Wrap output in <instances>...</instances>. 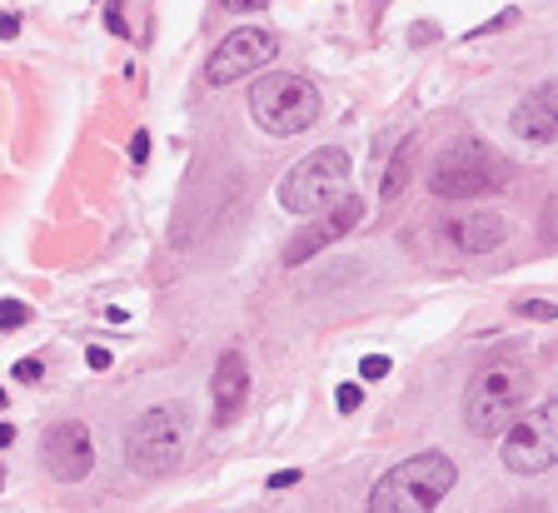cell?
<instances>
[{"instance_id": "obj_9", "label": "cell", "mask_w": 558, "mask_h": 513, "mask_svg": "<svg viewBox=\"0 0 558 513\" xmlns=\"http://www.w3.org/2000/svg\"><path fill=\"white\" fill-rule=\"evenodd\" d=\"M364 220V199L360 195H339V199H329L325 210H314V224L310 230H300L284 245V265H304L310 255H319V249H329L335 240H344L354 224Z\"/></svg>"}, {"instance_id": "obj_14", "label": "cell", "mask_w": 558, "mask_h": 513, "mask_svg": "<svg viewBox=\"0 0 558 513\" xmlns=\"http://www.w3.org/2000/svg\"><path fill=\"white\" fill-rule=\"evenodd\" d=\"M409 155H414V141H404V150L395 155V164L384 170V199H395L399 190H404V180H409Z\"/></svg>"}, {"instance_id": "obj_11", "label": "cell", "mask_w": 558, "mask_h": 513, "mask_svg": "<svg viewBox=\"0 0 558 513\" xmlns=\"http://www.w3.org/2000/svg\"><path fill=\"white\" fill-rule=\"evenodd\" d=\"M444 240H449L459 255H494V249L509 240V224L488 210L453 215V220H444Z\"/></svg>"}, {"instance_id": "obj_19", "label": "cell", "mask_w": 558, "mask_h": 513, "mask_svg": "<svg viewBox=\"0 0 558 513\" xmlns=\"http://www.w3.org/2000/svg\"><path fill=\"white\" fill-rule=\"evenodd\" d=\"M40 374H46V364H40V359H21V364H15V379H21V384H35Z\"/></svg>"}, {"instance_id": "obj_25", "label": "cell", "mask_w": 558, "mask_h": 513, "mask_svg": "<svg viewBox=\"0 0 558 513\" xmlns=\"http://www.w3.org/2000/svg\"><path fill=\"white\" fill-rule=\"evenodd\" d=\"M11 443H15V429L11 424H0V449H11Z\"/></svg>"}, {"instance_id": "obj_23", "label": "cell", "mask_w": 558, "mask_h": 513, "mask_svg": "<svg viewBox=\"0 0 558 513\" xmlns=\"http://www.w3.org/2000/svg\"><path fill=\"white\" fill-rule=\"evenodd\" d=\"M15 30H21V21H15V15H0V40H15Z\"/></svg>"}, {"instance_id": "obj_26", "label": "cell", "mask_w": 558, "mask_h": 513, "mask_svg": "<svg viewBox=\"0 0 558 513\" xmlns=\"http://www.w3.org/2000/svg\"><path fill=\"white\" fill-rule=\"evenodd\" d=\"M523 513H544V509H538V503H523Z\"/></svg>"}, {"instance_id": "obj_27", "label": "cell", "mask_w": 558, "mask_h": 513, "mask_svg": "<svg viewBox=\"0 0 558 513\" xmlns=\"http://www.w3.org/2000/svg\"><path fill=\"white\" fill-rule=\"evenodd\" d=\"M5 404H11V399H5V389H0V408H5Z\"/></svg>"}, {"instance_id": "obj_22", "label": "cell", "mask_w": 558, "mask_h": 513, "mask_svg": "<svg viewBox=\"0 0 558 513\" xmlns=\"http://www.w3.org/2000/svg\"><path fill=\"white\" fill-rule=\"evenodd\" d=\"M130 155H135V160H145V155H150V135H145V130L130 141Z\"/></svg>"}, {"instance_id": "obj_21", "label": "cell", "mask_w": 558, "mask_h": 513, "mask_svg": "<svg viewBox=\"0 0 558 513\" xmlns=\"http://www.w3.org/2000/svg\"><path fill=\"white\" fill-rule=\"evenodd\" d=\"M85 359H90V369H110V364H116V359H110V350H100V344H95Z\"/></svg>"}, {"instance_id": "obj_16", "label": "cell", "mask_w": 558, "mask_h": 513, "mask_svg": "<svg viewBox=\"0 0 558 513\" xmlns=\"http://www.w3.org/2000/svg\"><path fill=\"white\" fill-rule=\"evenodd\" d=\"M335 404H339V414H354V408L364 404V389H360V384H339Z\"/></svg>"}, {"instance_id": "obj_20", "label": "cell", "mask_w": 558, "mask_h": 513, "mask_svg": "<svg viewBox=\"0 0 558 513\" xmlns=\"http://www.w3.org/2000/svg\"><path fill=\"white\" fill-rule=\"evenodd\" d=\"M300 484V468H279L275 478H269V489H294Z\"/></svg>"}, {"instance_id": "obj_28", "label": "cell", "mask_w": 558, "mask_h": 513, "mask_svg": "<svg viewBox=\"0 0 558 513\" xmlns=\"http://www.w3.org/2000/svg\"><path fill=\"white\" fill-rule=\"evenodd\" d=\"M0 489H5V468H0Z\"/></svg>"}, {"instance_id": "obj_5", "label": "cell", "mask_w": 558, "mask_h": 513, "mask_svg": "<svg viewBox=\"0 0 558 513\" xmlns=\"http://www.w3.org/2000/svg\"><path fill=\"white\" fill-rule=\"evenodd\" d=\"M344 190H349V155L339 145H325V150L304 155L290 175L279 180V205L290 215H314Z\"/></svg>"}, {"instance_id": "obj_18", "label": "cell", "mask_w": 558, "mask_h": 513, "mask_svg": "<svg viewBox=\"0 0 558 513\" xmlns=\"http://www.w3.org/2000/svg\"><path fill=\"white\" fill-rule=\"evenodd\" d=\"M360 374L364 379H384V374H389V359H384V354H369V359H360Z\"/></svg>"}, {"instance_id": "obj_12", "label": "cell", "mask_w": 558, "mask_h": 513, "mask_svg": "<svg viewBox=\"0 0 558 513\" xmlns=\"http://www.w3.org/2000/svg\"><path fill=\"white\" fill-rule=\"evenodd\" d=\"M209 394H215V424H234V414L250 399V364H244L240 350L220 354L215 364V379H209Z\"/></svg>"}, {"instance_id": "obj_10", "label": "cell", "mask_w": 558, "mask_h": 513, "mask_svg": "<svg viewBox=\"0 0 558 513\" xmlns=\"http://www.w3.org/2000/svg\"><path fill=\"white\" fill-rule=\"evenodd\" d=\"M40 464H46V474L60 478V484L90 478L95 443H90V433H85V424H56V429L46 433V443H40Z\"/></svg>"}, {"instance_id": "obj_2", "label": "cell", "mask_w": 558, "mask_h": 513, "mask_svg": "<svg viewBox=\"0 0 558 513\" xmlns=\"http://www.w3.org/2000/svg\"><path fill=\"white\" fill-rule=\"evenodd\" d=\"M453 478L459 474H453L449 454H439V449L414 454L369 489V513H434L444 503V493L453 489Z\"/></svg>"}, {"instance_id": "obj_3", "label": "cell", "mask_w": 558, "mask_h": 513, "mask_svg": "<svg viewBox=\"0 0 558 513\" xmlns=\"http://www.w3.org/2000/svg\"><path fill=\"white\" fill-rule=\"evenodd\" d=\"M250 115L259 120L265 135H304V130L319 120V90L304 81L300 71H269L265 81H255L250 90Z\"/></svg>"}, {"instance_id": "obj_13", "label": "cell", "mask_w": 558, "mask_h": 513, "mask_svg": "<svg viewBox=\"0 0 558 513\" xmlns=\"http://www.w3.org/2000/svg\"><path fill=\"white\" fill-rule=\"evenodd\" d=\"M513 130L534 145L554 141L558 135V90H554V81H544L538 90H529L519 106H513Z\"/></svg>"}, {"instance_id": "obj_7", "label": "cell", "mask_w": 558, "mask_h": 513, "mask_svg": "<svg viewBox=\"0 0 558 513\" xmlns=\"http://www.w3.org/2000/svg\"><path fill=\"white\" fill-rule=\"evenodd\" d=\"M499 454H504V464L523 478L554 468V459H558V408L538 404L534 414H513L499 433Z\"/></svg>"}, {"instance_id": "obj_17", "label": "cell", "mask_w": 558, "mask_h": 513, "mask_svg": "<svg viewBox=\"0 0 558 513\" xmlns=\"http://www.w3.org/2000/svg\"><path fill=\"white\" fill-rule=\"evenodd\" d=\"M513 315H523V319H538V325H544V319H554V304H548V300H523L519 309H513Z\"/></svg>"}, {"instance_id": "obj_4", "label": "cell", "mask_w": 558, "mask_h": 513, "mask_svg": "<svg viewBox=\"0 0 558 513\" xmlns=\"http://www.w3.org/2000/svg\"><path fill=\"white\" fill-rule=\"evenodd\" d=\"M504 180H509V160H499L478 141H453L429 170V185L439 199H484L504 190Z\"/></svg>"}, {"instance_id": "obj_6", "label": "cell", "mask_w": 558, "mask_h": 513, "mask_svg": "<svg viewBox=\"0 0 558 513\" xmlns=\"http://www.w3.org/2000/svg\"><path fill=\"white\" fill-rule=\"evenodd\" d=\"M125 454H130V468L135 474H170L185 454V424H180V408L170 404H155L145 408L135 424H130V439H125Z\"/></svg>"}, {"instance_id": "obj_15", "label": "cell", "mask_w": 558, "mask_h": 513, "mask_svg": "<svg viewBox=\"0 0 558 513\" xmlns=\"http://www.w3.org/2000/svg\"><path fill=\"white\" fill-rule=\"evenodd\" d=\"M25 319H31V309L21 300H0V329H21Z\"/></svg>"}, {"instance_id": "obj_8", "label": "cell", "mask_w": 558, "mask_h": 513, "mask_svg": "<svg viewBox=\"0 0 558 513\" xmlns=\"http://www.w3.org/2000/svg\"><path fill=\"white\" fill-rule=\"evenodd\" d=\"M275 56H279V40L269 36V30H255V25H250V30H230V36L215 46V56H209L205 81L230 85V81H240V75L265 71Z\"/></svg>"}, {"instance_id": "obj_1", "label": "cell", "mask_w": 558, "mask_h": 513, "mask_svg": "<svg viewBox=\"0 0 558 513\" xmlns=\"http://www.w3.org/2000/svg\"><path fill=\"white\" fill-rule=\"evenodd\" d=\"M529 394H534V379H529L523 359H513V354L488 359L464 389V424L478 439H499L504 424L529 404Z\"/></svg>"}, {"instance_id": "obj_24", "label": "cell", "mask_w": 558, "mask_h": 513, "mask_svg": "<svg viewBox=\"0 0 558 513\" xmlns=\"http://www.w3.org/2000/svg\"><path fill=\"white\" fill-rule=\"evenodd\" d=\"M225 5H230V11H265L269 0H225Z\"/></svg>"}]
</instances>
